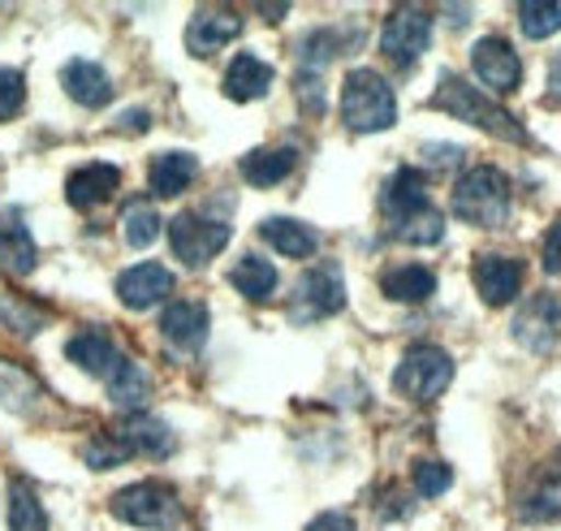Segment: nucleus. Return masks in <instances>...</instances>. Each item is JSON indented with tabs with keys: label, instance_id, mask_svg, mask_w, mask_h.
<instances>
[{
	"label": "nucleus",
	"instance_id": "nucleus-1",
	"mask_svg": "<svg viewBox=\"0 0 561 531\" xmlns=\"http://www.w3.org/2000/svg\"><path fill=\"white\" fill-rule=\"evenodd\" d=\"M342 122L354 134H380L398 122L393 87L376 69H351L342 82Z\"/></svg>",
	"mask_w": 561,
	"mask_h": 531
},
{
	"label": "nucleus",
	"instance_id": "nucleus-2",
	"mask_svg": "<svg viewBox=\"0 0 561 531\" xmlns=\"http://www.w3.org/2000/svg\"><path fill=\"white\" fill-rule=\"evenodd\" d=\"M436 109H445V113H454L458 122H471V126H480V131L496 134V138H510V143H527V134L518 126V117H510L501 104H492L489 95H480L471 82H462V78H454V74H445L440 78V87H436V100H432Z\"/></svg>",
	"mask_w": 561,
	"mask_h": 531
},
{
	"label": "nucleus",
	"instance_id": "nucleus-3",
	"mask_svg": "<svg viewBox=\"0 0 561 531\" xmlns=\"http://www.w3.org/2000/svg\"><path fill=\"white\" fill-rule=\"evenodd\" d=\"M454 212L467 221V225H480V229H492L510 216V182L501 169L492 165H476L458 178L454 187Z\"/></svg>",
	"mask_w": 561,
	"mask_h": 531
},
{
	"label": "nucleus",
	"instance_id": "nucleus-4",
	"mask_svg": "<svg viewBox=\"0 0 561 531\" xmlns=\"http://www.w3.org/2000/svg\"><path fill=\"white\" fill-rule=\"evenodd\" d=\"M113 515H117L122 523H135V528L169 531L182 523V501H178L173 488L142 479V484H130V488H122V493L113 497Z\"/></svg>",
	"mask_w": 561,
	"mask_h": 531
},
{
	"label": "nucleus",
	"instance_id": "nucleus-5",
	"mask_svg": "<svg viewBox=\"0 0 561 531\" xmlns=\"http://www.w3.org/2000/svg\"><path fill=\"white\" fill-rule=\"evenodd\" d=\"M454 381V359L440 346H415L402 354L398 372H393V389L411 402H432L440 398Z\"/></svg>",
	"mask_w": 561,
	"mask_h": 531
},
{
	"label": "nucleus",
	"instance_id": "nucleus-6",
	"mask_svg": "<svg viewBox=\"0 0 561 531\" xmlns=\"http://www.w3.org/2000/svg\"><path fill=\"white\" fill-rule=\"evenodd\" d=\"M169 247L182 264L204 268L229 247V225L208 221L204 212H182V216L169 221Z\"/></svg>",
	"mask_w": 561,
	"mask_h": 531
},
{
	"label": "nucleus",
	"instance_id": "nucleus-7",
	"mask_svg": "<svg viewBox=\"0 0 561 531\" xmlns=\"http://www.w3.org/2000/svg\"><path fill=\"white\" fill-rule=\"evenodd\" d=\"M432 44V18L423 13L420 4H402L389 13L385 31H380V53L393 61V66L411 69L427 53Z\"/></svg>",
	"mask_w": 561,
	"mask_h": 531
},
{
	"label": "nucleus",
	"instance_id": "nucleus-8",
	"mask_svg": "<svg viewBox=\"0 0 561 531\" xmlns=\"http://www.w3.org/2000/svg\"><path fill=\"white\" fill-rule=\"evenodd\" d=\"M298 316L307 320H320V316H337L346 307V281H342V268L337 264H316L302 272L298 281Z\"/></svg>",
	"mask_w": 561,
	"mask_h": 531
},
{
	"label": "nucleus",
	"instance_id": "nucleus-9",
	"mask_svg": "<svg viewBox=\"0 0 561 531\" xmlns=\"http://www.w3.org/2000/svg\"><path fill=\"white\" fill-rule=\"evenodd\" d=\"M471 69H476V78L484 87H492V91H514L523 82V61H518V53L501 35H484L471 48Z\"/></svg>",
	"mask_w": 561,
	"mask_h": 531
},
{
	"label": "nucleus",
	"instance_id": "nucleus-10",
	"mask_svg": "<svg viewBox=\"0 0 561 531\" xmlns=\"http://www.w3.org/2000/svg\"><path fill=\"white\" fill-rule=\"evenodd\" d=\"M208 307L199 303V298H182V303H169L164 307V316H160V332H164V341L173 346V350H182V354H195V350H204V341H208Z\"/></svg>",
	"mask_w": 561,
	"mask_h": 531
},
{
	"label": "nucleus",
	"instance_id": "nucleus-11",
	"mask_svg": "<svg viewBox=\"0 0 561 531\" xmlns=\"http://www.w3.org/2000/svg\"><path fill=\"white\" fill-rule=\"evenodd\" d=\"M169 290H173V272L164 264H156V260L126 268V272L117 276V298H122L130 312L156 307L160 298H169Z\"/></svg>",
	"mask_w": 561,
	"mask_h": 531
},
{
	"label": "nucleus",
	"instance_id": "nucleus-12",
	"mask_svg": "<svg viewBox=\"0 0 561 531\" xmlns=\"http://www.w3.org/2000/svg\"><path fill=\"white\" fill-rule=\"evenodd\" d=\"M558 332H561V307H558V298H549V294H536V298L514 316V337H518L527 350H536V354L553 350Z\"/></svg>",
	"mask_w": 561,
	"mask_h": 531
},
{
	"label": "nucleus",
	"instance_id": "nucleus-13",
	"mask_svg": "<svg viewBox=\"0 0 561 531\" xmlns=\"http://www.w3.org/2000/svg\"><path fill=\"white\" fill-rule=\"evenodd\" d=\"M476 290L489 307H505L523 290V264L510 256H480L476 260Z\"/></svg>",
	"mask_w": 561,
	"mask_h": 531
},
{
	"label": "nucleus",
	"instance_id": "nucleus-14",
	"mask_svg": "<svg viewBox=\"0 0 561 531\" xmlns=\"http://www.w3.org/2000/svg\"><path fill=\"white\" fill-rule=\"evenodd\" d=\"M117 187H122V169L108 160H91V165H78L66 178V200L73 207H95V203L113 200Z\"/></svg>",
	"mask_w": 561,
	"mask_h": 531
},
{
	"label": "nucleus",
	"instance_id": "nucleus-15",
	"mask_svg": "<svg viewBox=\"0 0 561 531\" xmlns=\"http://www.w3.org/2000/svg\"><path fill=\"white\" fill-rule=\"evenodd\" d=\"M238 31H242L238 13H229V9H199V13L191 18V26H186V48H191L195 57H211V53H220L229 39H238Z\"/></svg>",
	"mask_w": 561,
	"mask_h": 531
},
{
	"label": "nucleus",
	"instance_id": "nucleus-16",
	"mask_svg": "<svg viewBox=\"0 0 561 531\" xmlns=\"http://www.w3.org/2000/svg\"><path fill=\"white\" fill-rule=\"evenodd\" d=\"M66 359H70L73 368H82L87 376H108L117 368L122 350H117V341L104 329H82L66 341Z\"/></svg>",
	"mask_w": 561,
	"mask_h": 531
},
{
	"label": "nucleus",
	"instance_id": "nucleus-17",
	"mask_svg": "<svg viewBox=\"0 0 561 531\" xmlns=\"http://www.w3.org/2000/svg\"><path fill=\"white\" fill-rule=\"evenodd\" d=\"M423 207H432V203H427V182H423V173L420 169H398V173L385 182V191H380V212L398 225V221L415 216Z\"/></svg>",
	"mask_w": 561,
	"mask_h": 531
},
{
	"label": "nucleus",
	"instance_id": "nucleus-18",
	"mask_svg": "<svg viewBox=\"0 0 561 531\" xmlns=\"http://www.w3.org/2000/svg\"><path fill=\"white\" fill-rule=\"evenodd\" d=\"M0 272L9 276L35 272V238L26 234V221L13 207L0 212Z\"/></svg>",
	"mask_w": 561,
	"mask_h": 531
},
{
	"label": "nucleus",
	"instance_id": "nucleus-19",
	"mask_svg": "<svg viewBox=\"0 0 561 531\" xmlns=\"http://www.w3.org/2000/svg\"><path fill=\"white\" fill-rule=\"evenodd\" d=\"M61 87H66V95H70L73 104H82V109H104L113 100V78L104 74L100 61H70V66L61 69Z\"/></svg>",
	"mask_w": 561,
	"mask_h": 531
},
{
	"label": "nucleus",
	"instance_id": "nucleus-20",
	"mask_svg": "<svg viewBox=\"0 0 561 531\" xmlns=\"http://www.w3.org/2000/svg\"><path fill=\"white\" fill-rule=\"evenodd\" d=\"M268 87H273V66L260 61L255 53H238V57L229 61V69H225V95L238 100V104L260 100Z\"/></svg>",
	"mask_w": 561,
	"mask_h": 531
},
{
	"label": "nucleus",
	"instance_id": "nucleus-21",
	"mask_svg": "<svg viewBox=\"0 0 561 531\" xmlns=\"http://www.w3.org/2000/svg\"><path fill=\"white\" fill-rule=\"evenodd\" d=\"M195 173H199V160L191 151H160L147 169V182H151V195L173 200L195 182Z\"/></svg>",
	"mask_w": 561,
	"mask_h": 531
},
{
	"label": "nucleus",
	"instance_id": "nucleus-22",
	"mask_svg": "<svg viewBox=\"0 0 561 531\" xmlns=\"http://www.w3.org/2000/svg\"><path fill=\"white\" fill-rule=\"evenodd\" d=\"M135 454H151V459H169L173 454V432L164 419L147 415V410H135L122 419V432H117Z\"/></svg>",
	"mask_w": 561,
	"mask_h": 531
},
{
	"label": "nucleus",
	"instance_id": "nucleus-23",
	"mask_svg": "<svg viewBox=\"0 0 561 531\" xmlns=\"http://www.w3.org/2000/svg\"><path fill=\"white\" fill-rule=\"evenodd\" d=\"M260 238H264L273 251L289 256V260H307V256H316V247H320L316 229L302 225V221H294V216H273V221H264V225H260Z\"/></svg>",
	"mask_w": 561,
	"mask_h": 531
},
{
	"label": "nucleus",
	"instance_id": "nucleus-24",
	"mask_svg": "<svg viewBox=\"0 0 561 531\" xmlns=\"http://www.w3.org/2000/svg\"><path fill=\"white\" fill-rule=\"evenodd\" d=\"M380 290H385V298H393V303H423V298H432V290H436V272L423 264H393V268H385Z\"/></svg>",
	"mask_w": 561,
	"mask_h": 531
},
{
	"label": "nucleus",
	"instance_id": "nucleus-25",
	"mask_svg": "<svg viewBox=\"0 0 561 531\" xmlns=\"http://www.w3.org/2000/svg\"><path fill=\"white\" fill-rule=\"evenodd\" d=\"M294 165H298L294 147H260V151H251L242 160V178L251 187H277V182H285L294 173Z\"/></svg>",
	"mask_w": 561,
	"mask_h": 531
},
{
	"label": "nucleus",
	"instance_id": "nucleus-26",
	"mask_svg": "<svg viewBox=\"0 0 561 531\" xmlns=\"http://www.w3.org/2000/svg\"><path fill=\"white\" fill-rule=\"evenodd\" d=\"M108 381V398L117 402L126 415H135V410H142V402H147V394H151V381H147V372H142L135 359H117V368L104 376Z\"/></svg>",
	"mask_w": 561,
	"mask_h": 531
},
{
	"label": "nucleus",
	"instance_id": "nucleus-27",
	"mask_svg": "<svg viewBox=\"0 0 561 531\" xmlns=\"http://www.w3.org/2000/svg\"><path fill=\"white\" fill-rule=\"evenodd\" d=\"M9 531H48V510L26 479H13L9 488Z\"/></svg>",
	"mask_w": 561,
	"mask_h": 531
},
{
	"label": "nucleus",
	"instance_id": "nucleus-28",
	"mask_svg": "<svg viewBox=\"0 0 561 531\" xmlns=\"http://www.w3.org/2000/svg\"><path fill=\"white\" fill-rule=\"evenodd\" d=\"M229 285L260 303V298H268L277 290V268L268 264V260H260V256H242L238 268L229 272Z\"/></svg>",
	"mask_w": 561,
	"mask_h": 531
},
{
	"label": "nucleus",
	"instance_id": "nucleus-29",
	"mask_svg": "<svg viewBox=\"0 0 561 531\" xmlns=\"http://www.w3.org/2000/svg\"><path fill=\"white\" fill-rule=\"evenodd\" d=\"M39 394H44L39 381H35L26 368H13V363L0 359V402H4L9 410H35Z\"/></svg>",
	"mask_w": 561,
	"mask_h": 531
},
{
	"label": "nucleus",
	"instance_id": "nucleus-30",
	"mask_svg": "<svg viewBox=\"0 0 561 531\" xmlns=\"http://www.w3.org/2000/svg\"><path fill=\"white\" fill-rule=\"evenodd\" d=\"M518 26H523V35L527 39H549V35H558L561 31V4L553 0H523L518 4Z\"/></svg>",
	"mask_w": 561,
	"mask_h": 531
},
{
	"label": "nucleus",
	"instance_id": "nucleus-31",
	"mask_svg": "<svg viewBox=\"0 0 561 531\" xmlns=\"http://www.w3.org/2000/svg\"><path fill=\"white\" fill-rule=\"evenodd\" d=\"M160 229H164V221H160V212H156L151 203H130V207H126L122 234H126V242H130L135 251L151 247V242L160 238Z\"/></svg>",
	"mask_w": 561,
	"mask_h": 531
},
{
	"label": "nucleus",
	"instance_id": "nucleus-32",
	"mask_svg": "<svg viewBox=\"0 0 561 531\" xmlns=\"http://www.w3.org/2000/svg\"><path fill=\"white\" fill-rule=\"evenodd\" d=\"M393 229H398V238H402V242H415V247H436V242L445 238V216H440L436 207H423V212H415V216L398 221Z\"/></svg>",
	"mask_w": 561,
	"mask_h": 531
},
{
	"label": "nucleus",
	"instance_id": "nucleus-33",
	"mask_svg": "<svg viewBox=\"0 0 561 531\" xmlns=\"http://www.w3.org/2000/svg\"><path fill=\"white\" fill-rule=\"evenodd\" d=\"M135 450L122 441V437H91L87 445H82V459L87 466H95V471H108V466H122L130 459Z\"/></svg>",
	"mask_w": 561,
	"mask_h": 531
},
{
	"label": "nucleus",
	"instance_id": "nucleus-34",
	"mask_svg": "<svg viewBox=\"0 0 561 531\" xmlns=\"http://www.w3.org/2000/svg\"><path fill=\"white\" fill-rule=\"evenodd\" d=\"M26 109V78L22 69L0 66V122H13Z\"/></svg>",
	"mask_w": 561,
	"mask_h": 531
},
{
	"label": "nucleus",
	"instance_id": "nucleus-35",
	"mask_svg": "<svg viewBox=\"0 0 561 531\" xmlns=\"http://www.w3.org/2000/svg\"><path fill=\"white\" fill-rule=\"evenodd\" d=\"M0 320L9 325L13 332H22V337H31V332L44 329V312H35L26 298H0Z\"/></svg>",
	"mask_w": 561,
	"mask_h": 531
},
{
	"label": "nucleus",
	"instance_id": "nucleus-36",
	"mask_svg": "<svg viewBox=\"0 0 561 531\" xmlns=\"http://www.w3.org/2000/svg\"><path fill=\"white\" fill-rule=\"evenodd\" d=\"M523 523H558L561 519V493L558 488H540L536 497L523 501Z\"/></svg>",
	"mask_w": 561,
	"mask_h": 531
},
{
	"label": "nucleus",
	"instance_id": "nucleus-37",
	"mask_svg": "<svg viewBox=\"0 0 561 531\" xmlns=\"http://www.w3.org/2000/svg\"><path fill=\"white\" fill-rule=\"evenodd\" d=\"M411 479H415L420 497H440V493L454 484V471H449L445 463H432V459H423V463H415Z\"/></svg>",
	"mask_w": 561,
	"mask_h": 531
},
{
	"label": "nucleus",
	"instance_id": "nucleus-38",
	"mask_svg": "<svg viewBox=\"0 0 561 531\" xmlns=\"http://www.w3.org/2000/svg\"><path fill=\"white\" fill-rule=\"evenodd\" d=\"M540 256H545V268L561 276V225H553L549 234H545V247H540Z\"/></svg>",
	"mask_w": 561,
	"mask_h": 531
},
{
	"label": "nucleus",
	"instance_id": "nucleus-39",
	"mask_svg": "<svg viewBox=\"0 0 561 531\" xmlns=\"http://www.w3.org/2000/svg\"><path fill=\"white\" fill-rule=\"evenodd\" d=\"M147 126H151L147 109H130V113H122V117H117V131H126V134H142Z\"/></svg>",
	"mask_w": 561,
	"mask_h": 531
},
{
	"label": "nucleus",
	"instance_id": "nucleus-40",
	"mask_svg": "<svg viewBox=\"0 0 561 531\" xmlns=\"http://www.w3.org/2000/svg\"><path fill=\"white\" fill-rule=\"evenodd\" d=\"M307 531H354V523L346 515H320Z\"/></svg>",
	"mask_w": 561,
	"mask_h": 531
},
{
	"label": "nucleus",
	"instance_id": "nucleus-41",
	"mask_svg": "<svg viewBox=\"0 0 561 531\" xmlns=\"http://www.w3.org/2000/svg\"><path fill=\"white\" fill-rule=\"evenodd\" d=\"M549 104H561V53L549 61Z\"/></svg>",
	"mask_w": 561,
	"mask_h": 531
},
{
	"label": "nucleus",
	"instance_id": "nucleus-42",
	"mask_svg": "<svg viewBox=\"0 0 561 531\" xmlns=\"http://www.w3.org/2000/svg\"><path fill=\"white\" fill-rule=\"evenodd\" d=\"M427 160H462V147H423Z\"/></svg>",
	"mask_w": 561,
	"mask_h": 531
},
{
	"label": "nucleus",
	"instance_id": "nucleus-43",
	"mask_svg": "<svg viewBox=\"0 0 561 531\" xmlns=\"http://www.w3.org/2000/svg\"><path fill=\"white\" fill-rule=\"evenodd\" d=\"M260 13H264V18H273V22H277V18H285V13H289V4H260Z\"/></svg>",
	"mask_w": 561,
	"mask_h": 531
}]
</instances>
